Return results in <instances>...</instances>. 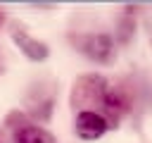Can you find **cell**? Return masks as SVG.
I'll use <instances>...</instances> for the list:
<instances>
[{"mask_svg": "<svg viewBox=\"0 0 152 143\" xmlns=\"http://www.w3.org/2000/svg\"><path fill=\"white\" fill-rule=\"evenodd\" d=\"M83 55L97 64H114L116 62V43L112 33H90L83 45Z\"/></svg>", "mask_w": 152, "mask_h": 143, "instance_id": "obj_1", "label": "cell"}, {"mask_svg": "<svg viewBox=\"0 0 152 143\" xmlns=\"http://www.w3.org/2000/svg\"><path fill=\"white\" fill-rule=\"evenodd\" d=\"M10 33H12L14 45H17V48L24 52V57H28L31 62H45V60L50 57V48H48L43 41L33 38V36H31L26 29H21L19 24H12Z\"/></svg>", "mask_w": 152, "mask_h": 143, "instance_id": "obj_3", "label": "cell"}, {"mask_svg": "<svg viewBox=\"0 0 152 143\" xmlns=\"http://www.w3.org/2000/svg\"><path fill=\"white\" fill-rule=\"evenodd\" d=\"M107 129H109V119L95 110H81L76 114L74 131L81 141H97L107 133Z\"/></svg>", "mask_w": 152, "mask_h": 143, "instance_id": "obj_2", "label": "cell"}, {"mask_svg": "<svg viewBox=\"0 0 152 143\" xmlns=\"http://www.w3.org/2000/svg\"><path fill=\"white\" fill-rule=\"evenodd\" d=\"M0 24H2V12H0Z\"/></svg>", "mask_w": 152, "mask_h": 143, "instance_id": "obj_6", "label": "cell"}, {"mask_svg": "<svg viewBox=\"0 0 152 143\" xmlns=\"http://www.w3.org/2000/svg\"><path fill=\"white\" fill-rule=\"evenodd\" d=\"M0 72H2V69H0Z\"/></svg>", "mask_w": 152, "mask_h": 143, "instance_id": "obj_7", "label": "cell"}, {"mask_svg": "<svg viewBox=\"0 0 152 143\" xmlns=\"http://www.w3.org/2000/svg\"><path fill=\"white\" fill-rule=\"evenodd\" d=\"M131 38H133V19L124 17L121 24H119V41L121 43H128Z\"/></svg>", "mask_w": 152, "mask_h": 143, "instance_id": "obj_5", "label": "cell"}, {"mask_svg": "<svg viewBox=\"0 0 152 143\" xmlns=\"http://www.w3.org/2000/svg\"><path fill=\"white\" fill-rule=\"evenodd\" d=\"M14 143H52V138L45 129L33 126V124H24V126L14 129Z\"/></svg>", "mask_w": 152, "mask_h": 143, "instance_id": "obj_4", "label": "cell"}]
</instances>
